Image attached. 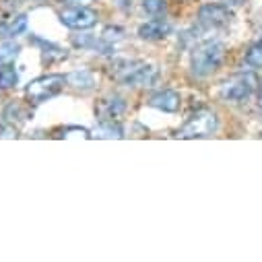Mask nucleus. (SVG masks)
<instances>
[{"instance_id": "3", "label": "nucleus", "mask_w": 262, "mask_h": 262, "mask_svg": "<svg viewBox=\"0 0 262 262\" xmlns=\"http://www.w3.org/2000/svg\"><path fill=\"white\" fill-rule=\"evenodd\" d=\"M219 126L217 114L211 110H199L196 114H192L188 118V122L184 126L178 128L176 137L178 139H205L211 137Z\"/></svg>"}, {"instance_id": "14", "label": "nucleus", "mask_w": 262, "mask_h": 262, "mask_svg": "<svg viewBox=\"0 0 262 262\" xmlns=\"http://www.w3.org/2000/svg\"><path fill=\"white\" fill-rule=\"evenodd\" d=\"M54 139H91V133L81 126H64L54 130Z\"/></svg>"}, {"instance_id": "6", "label": "nucleus", "mask_w": 262, "mask_h": 262, "mask_svg": "<svg viewBox=\"0 0 262 262\" xmlns=\"http://www.w3.org/2000/svg\"><path fill=\"white\" fill-rule=\"evenodd\" d=\"M97 13L87 7H71L60 13V23L69 29H89L97 23Z\"/></svg>"}, {"instance_id": "9", "label": "nucleus", "mask_w": 262, "mask_h": 262, "mask_svg": "<svg viewBox=\"0 0 262 262\" xmlns=\"http://www.w3.org/2000/svg\"><path fill=\"white\" fill-rule=\"evenodd\" d=\"M149 103H151L153 107L161 110V112L176 114V112L182 107V97H180V93L173 91V89H163V91L155 93V95L149 99Z\"/></svg>"}, {"instance_id": "2", "label": "nucleus", "mask_w": 262, "mask_h": 262, "mask_svg": "<svg viewBox=\"0 0 262 262\" xmlns=\"http://www.w3.org/2000/svg\"><path fill=\"white\" fill-rule=\"evenodd\" d=\"M114 75L128 87H151L157 81V69L145 62H118Z\"/></svg>"}, {"instance_id": "7", "label": "nucleus", "mask_w": 262, "mask_h": 262, "mask_svg": "<svg viewBox=\"0 0 262 262\" xmlns=\"http://www.w3.org/2000/svg\"><path fill=\"white\" fill-rule=\"evenodd\" d=\"M233 19V13L223 5H205L199 11V21L205 27H227Z\"/></svg>"}, {"instance_id": "19", "label": "nucleus", "mask_w": 262, "mask_h": 262, "mask_svg": "<svg viewBox=\"0 0 262 262\" xmlns=\"http://www.w3.org/2000/svg\"><path fill=\"white\" fill-rule=\"evenodd\" d=\"M62 3H67L71 7H89L93 0H62Z\"/></svg>"}, {"instance_id": "15", "label": "nucleus", "mask_w": 262, "mask_h": 262, "mask_svg": "<svg viewBox=\"0 0 262 262\" xmlns=\"http://www.w3.org/2000/svg\"><path fill=\"white\" fill-rule=\"evenodd\" d=\"M19 43H15V41H11V39H3L0 41V64H11L17 56H19Z\"/></svg>"}, {"instance_id": "5", "label": "nucleus", "mask_w": 262, "mask_h": 262, "mask_svg": "<svg viewBox=\"0 0 262 262\" xmlns=\"http://www.w3.org/2000/svg\"><path fill=\"white\" fill-rule=\"evenodd\" d=\"M256 85H258V79L252 73H242L223 83L221 95L223 99H229V101H244L256 89Z\"/></svg>"}, {"instance_id": "4", "label": "nucleus", "mask_w": 262, "mask_h": 262, "mask_svg": "<svg viewBox=\"0 0 262 262\" xmlns=\"http://www.w3.org/2000/svg\"><path fill=\"white\" fill-rule=\"evenodd\" d=\"M64 85H67V77L64 75H43V77L33 79L27 85L25 95L31 103H41V101L58 95L64 89Z\"/></svg>"}, {"instance_id": "18", "label": "nucleus", "mask_w": 262, "mask_h": 262, "mask_svg": "<svg viewBox=\"0 0 262 262\" xmlns=\"http://www.w3.org/2000/svg\"><path fill=\"white\" fill-rule=\"evenodd\" d=\"M143 9L153 17H161L167 11V3L165 0H143Z\"/></svg>"}, {"instance_id": "1", "label": "nucleus", "mask_w": 262, "mask_h": 262, "mask_svg": "<svg viewBox=\"0 0 262 262\" xmlns=\"http://www.w3.org/2000/svg\"><path fill=\"white\" fill-rule=\"evenodd\" d=\"M225 60V46L221 41H205L196 46L192 52V73L196 77H209L213 75Z\"/></svg>"}, {"instance_id": "12", "label": "nucleus", "mask_w": 262, "mask_h": 262, "mask_svg": "<svg viewBox=\"0 0 262 262\" xmlns=\"http://www.w3.org/2000/svg\"><path fill=\"white\" fill-rule=\"evenodd\" d=\"M91 137H97V139H122L124 130H122L120 124H114V120H105V122H99V126L93 130Z\"/></svg>"}, {"instance_id": "13", "label": "nucleus", "mask_w": 262, "mask_h": 262, "mask_svg": "<svg viewBox=\"0 0 262 262\" xmlns=\"http://www.w3.org/2000/svg\"><path fill=\"white\" fill-rule=\"evenodd\" d=\"M67 83L73 85L75 89H81V91H89L93 87V75L89 71H75L67 77Z\"/></svg>"}, {"instance_id": "10", "label": "nucleus", "mask_w": 262, "mask_h": 262, "mask_svg": "<svg viewBox=\"0 0 262 262\" xmlns=\"http://www.w3.org/2000/svg\"><path fill=\"white\" fill-rule=\"evenodd\" d=\"M169 33H171V25L163 19H155V21L143 23L139 27V37H143V39H163Z\"/></svg>"}, {"instance_id": "16", "label": "nucleus", "mask_w": 262, "mask_h": 262, "mask_svg": "<svg viewBox=\"0 0 262 262\" xmlns=\"http://www.w3.org/2000/svg\"><path fill=\"white\" fill-rule=\"evenodd\" d=\"M17 83H19V75H17L15 67L5 64V67L0 69V89H13V87H17Z\"/></svg>"}, {"instance_id": "8", "label": "nucleus", "mask_w": 262, "mask_h": 262, "mask_svg": "<svg viewBox=\"0 0 262 262\" xmlns=\"http://www.w3.org/2000/svg\"><path fill=\"white\" fill-rule=\"evenodd\" d=\"M124 110H126V103H124V99L118 97V95L103 97V99H99L97 105H95V114H97L99 122L116 120V118H120V116L124 114Z\"/></svg>"}, {"instance_id": "20", "label": "nucleus", "mask_w": 262, "mask_h": 262, "mask_svg": "<svg viewBox=\"0 0 262 262\" xmlns=\"http://www.w3.org/2000/svg\"><path fill=\"white\" fill-rule=\"evenodd\" d=\"M258 105H260V110H262V93H260V97H258Z\"/></svg>"}, {"instance_id": "17", "label": "nucleus", "mask_w": 262, "mask_h": 262, "mask_svg": "<svg viewBox=\"0 0 262 262\" xmlns=\"http://www.w3.org/2000/svg\"><path fill=\"white\" fill-rule=\"evenodd\" d=\"M246 62L250 67H256V69H262V41L254 43L248 52H246Z\"/></svg>"}, {"instance_id": "11", "label": "nucleus", "mask_w": 262, "mask_h": 262, "mask_svg": "<svg viewBox=\"0 0 262 262\" xmlns=\"http://www.w3.org/2000/svg\"><path fill=\"white\" fill-rule=\"evenodd\" d=\"M25 29H27V15L0 17V35H5V37H17Z\"/></svg>"}]
</instances>
